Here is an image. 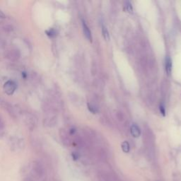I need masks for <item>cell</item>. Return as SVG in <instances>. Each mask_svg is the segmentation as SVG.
Segmentation results:
<instances>
[{
    "instance_id": "ac0fdd59",
    "label": "cell",
    "mask_w": 181,
    "mask_h": 181,
    "mask_svg": "<svg viewBox=\"0 0 181 181\" xmlns=\"http://www.w3.org/2000/svg\"><path fill=\"white\" fill-rule=\"evenodd\" d=\"M6 15L1 10H0V19H5Z\"/></svg>"
},
{
    "instance_id": "9c48e42d",
    "label": "cell",
    "mask_w": 181,
    "mask_h": 181,
    "mask_svg": "<svg viewBox=\"0 0 181 181\" xmlns=\"http://www.w3.org/2000/svg\"><path fill=\"white\" fill-rule=\"evenodd\" d=\"M6 133V126L5 123H4V120L2 119L1 115H0V138L4 137Z\"/></svg>"
},
{
    "instance_id": "7a4b0ae2",
    "label": "cell",
    "mask_w": 181,
    "mask_h": 181,
    "mask_svg": "<svg viewBox=\"0 0 181 181\" xmlns=\"http://www.w3.org/2000/svg\"><path fill=\"white\" fill-rule=\"evenodd\" d=\"M0 106L4 109V110L7 111L9 115L12 117L13 118H16V112L14 110V107L12 106L7 101H5L3 98H0Z\"/></svg>"
},
{
    "instance_id": "8992f818",
    "label": "cell",
    "mask_w": 181,
    "mask_h": 181,
    "mask_svg": "<svg viewBox=\"0 0 181 181\" xmlns=\"http://www.w3.org/2000/svg\"><path fill=\"white\" fill-rule=\"evenodd\" d=\"M82 28H83V31H84V34L85 36V37L88 40H90V42L92 41V35L91 33H90V31L88 28V26L86 24V23L84 22V21H82Z\"/></svg>"
},
{
    "instance_id": "8fae6325",
    "label": "cell",
    "mask_w": 181,
    "mask_h": 181,
    "mask_svg": "<svg viewBox=\"0 0 181 181\" xmlns=\"http://www.w3.org/2000/svg\"><path fill=\"white\" fill-rule=\"evenodd\" d=\"M60 137H61L62 141L65 145H68L69 144V139L67 138L66 134H65V132L63 131V130H61V131H60Z\"/></svg>"
},
{
    "instance_id": "7c38bea8",
    "label": "cell",
    "mask_w": 181,
    "mask_h": 181,
    "mask_svg": "<svg viewBox=\"0 0 181 181\" xmlns=\"http://www.w3.org/2000/svg\"><path fill=\"white\" fill-rule=\"evenodd\" d=\"M130 144L128 142L125 141V142H123V143H122V149H123V151L124 152L128 153V152H130Z\"/></svg>"
},
{
    "instance_id": "52a82bcc",
    "label": "cell",
    "mask_w": 181,
    "mask_h": 181,
    "mask_svg": "<svg viewBox=\"0 0 181 181\" xmlns=\"http://www.w3.org/2000/svg\"><path fill=\"white\" fill-rule=\"evenodd\" d=\"M130 130H131L130 131H131L132 135L133 136H134V137H138V136H139V135H140V134H141L140 129H139V127H138L136 125H135V124L132 125L131 129Z\"/></svg>"
},
{
    "instance_id": "277c9868",
    "label": "cell",
    "mask_w": 181,
    "mask_h": 181,
    "mask_svg": "<svg viewBox=\"0 0 181 181\" xmlns=\"http://www.w3.org/2000/svg\"><path fill=\"white\" fill-rule=\"evenodd\" d=\"M4 90L6 94L9 95V96H11L15 92L16 89L17 88V85L14 81H7L4 85Z\"/></svg>"
},
{
    "instance_id": "e0dca14e",
    "label": "cell",
    "mask_w": 181,
    "mask_h": 181,
    "mask_svg": "<svg viewBox=\"0 0 181 181\" xmlns=\"http://www.w3.org/2000/svg\"><path fill=\"white\" fill-rule=\"evenodd\" d=\"M23 181H33V178H31L29 176H26V177H25L24 178H23Z\"/></svg>"
},
{
    "instance_id": "6da1fadb",
    "label": "cell",
    "mask_w": 181,
    "mask_h": 181,
    "mask_svg": "<svg viewBox=\"0 0 181 181\" xmlns=\"http://www.w3.org/2000/svg\"><path fill=\"white\" fill-rule=\"evenodd\" d=\"M23 118H24L23 119L24 123L28 127V129L31 131L34 130L37 125V120H36V117L30 112H26L23 115Z\"/></svg>"
},
{
    "instance_id": "30bf717a",
    "label": "cell",
    "mask_w": 181,
    "mask_h": 181,
    "mask_svg": "<svg viewBox=\"0 0 181 181\" xmlns=\"http://www.w3.org/2000/svg\"><path fill=\"white\" fill-rule=\"evenodd\" d=\"M102 33H103V36H104V39L106 40H109L110 39V36H109V33L108 31L107 28L106 27L104 26V25H102Z\"/></svg>"
},
{
    "instance_id": "4fadbf2b",
    "label": "cell",
    "mask_w": 181,
    "mask_h": 181,
    "mask_svg": "<svg viewBox=\"0 0 181 181\" xmlns=\"http://www.w3.org/2000/svg\"><path fill=\"white\" fill-rule=\"evenodd\" d=\"M45 33L50 38H54L57 35V32L54 28H50L49 30H47L45 31Z\"/></svg>"
},
{
    "instance_id": "ba28073f",
    "label": "cell",
    "mask_w": 181,
    "mask_h": 181,
    "mask_svg": "<svg viewBox=\"0 0 181 181\" xmlns=\"http://www.w3.org/2000/svg\"><path fill=\"white\" fill-rule=\"evenodd\" d=\"M165 67H166V73H167L168 75H170L171 73V71H172V61H171V59L169 57H166Z\"/></svg>"
},
{
    "instance_id": "5bb4252c",
    "label": "cell",
    "mask_w": 181,
    "mask_h": 181,
    "mask_svg": "<svg viewBox=\"0 0 181 181\" xmlns=\"http://www.w3.org/2000/svg\"><path fill=\"white\" fill-rule=\"evenodd\" d=\"M103 178L105 181H113V177L109 173H104L103 175Z\"/></svg>"
},
{
    "instance_id": "3957f363",
    "label": "cell",
    "mask_w": 181,
    "mask_h": 181,
    "mask_svg": "<svg viewBox=\"0 0 181 181\" xmlns=\"http://www.w3.org/2000/svg\"><path fill=\"white\" fill-rule=\"evenodd\" d=\"M32 169L35 176L38 178H41L43 177L44 174H45V171H44V168L40 162L37 161H33L32 164Z\"/></svg>"
},
{
    "instance_id": "2e32d148",
    "label": "cell",
    "mask_w": 181,
    "mask_h": 181,
    "mask_svg": "<svg viewBox=\"0 0 181 181\" xmlns=\"http://www.w3.org/2000/svg\"><path fill=\"white\" fill-rule=\"evenodd\" d=\"M125 7H126L127 10H128V12H130V13H132L133 8H132V4H130V2H129V1H127L126 6H125Z\"/></svg>"
},
{
    "instance_id": "d6986e66",
    "label": "cell",
    "mask_w": 181,
    "mask_h": 181,
    "mask_svg": "<svg viewBox=\"0 0 181 181\" xmlns=\"http://www.w3.org/2000/svg\"><path fill=\"white\" fill-rule=\"evenodd\" d=\"M160 111H161V112L162 114H163V115H165V109H164V107H163V106H160Z\"/></svg>"
},
{
    "instance_id": "9a60e30c",
    "label": "cell",
    "mask_w": 181,
    "mask_h": 181,
    "mask_svg": "<svg viewBox=\"0 0 181 181\" xmlns=\"http://www.w3.org/2000/svg\"><path fill=\"white\" fill-rule=\"evenodd\" d=\"M3 29H4V31H6V32H11V31H13L14 28L12 26L7 24V25H5V26L3 27Z\"/></svg>"
},
{
    "instance_id": "5b68a950",
    "label": "cell",
    "mask_w": 181,
    "mask_h": 181,
    "mask_svg": "<svg viewBox=\"0 0 181 181\" xmlns=\"http://www.w3.org/2000/svg\"><path fill=\"white\" fill-rule=\"evenodd\" d=\"M7 58L11 61H18L21 58V52L19 50L16 48H14L9 50L7 54Z\"/></svg>"
}]
</instances>
